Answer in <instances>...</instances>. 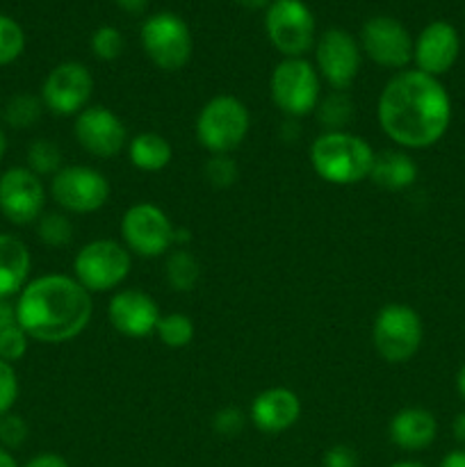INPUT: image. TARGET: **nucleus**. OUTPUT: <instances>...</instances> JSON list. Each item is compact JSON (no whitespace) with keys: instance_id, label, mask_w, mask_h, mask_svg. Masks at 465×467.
<instances>
[{"instance_id":"nucleus-1","label":"nucleus","mask_w":465,"mask_h":467,"mask_svg":"<svg viewBox=\"0 0 465 467\" xmlns=\"http://www.w3.org/2000/svg\"><path fill=\"white\" fill-rule=\"evenodd\" d=\"M378 123L395 144L429 149L447 132L451 100L440 80L422 71H399L378 99Z\"/></svg>"},{"instance_id":"nucleus-2","label":"nucleus","mask_w":465,"mask_h":467,"mask_svg":"<svg viewBox=\"0 0 465 467\" xmlns=\"http://www.w3.org/2000/svg\"><path fill=\"white\" fill-rule=\"evenodd\" d=\"M16 324L27 337L48 345L73 340L91 322V295L64 274H48L27 283L18 295Z\"/></svg>"},{"instance_id":"nucleus-3","label":"nucleus","mask_w":465,"mask_h":467,"mask_svg":"<svg viewBox=\"0 0 465 467\" xmlns=\"http://www.w3.org/2000/svg\"><path fill=\"white\" fill-rule=\"evenodd\" d=\"M374 149L358 135L346 130L324 132L310 146V162L322 181L331 185H356L369 178Z\"/></svg>"},{"instance_id":"nucleus-4","label":"nucleus","mask_w":465,"mask_h":467,"mask_svg":"<svg viewBox=\"0 0 465 467\" xmlns=\"http://www.w3.org/2000/svg\"><path fill=\"white\" fill-rule=\"evenodd\" d=\"M251 128V114L235 96H214L196 117V137L212 155H231L240 149Z\"/></svg>"},{"instance_id":"nucleus-5","label":"nucleus","mask_w":465,"mask_h":467,"mask_svg":"<svg viewBox=\"0 0 465 467\" xmlns=\"http://www.w3.org/2000/svg\"><path fill=\"white\" fill-rule=\"evenodd\" d=\"M422 319L410 306L388 304L372 327V345L388 363H406L422 345Z\"/></svg>"},{"instance_id":"nucleus-6","label":"nucleus","mask_w":465,"mask_h":467,"mask_svg":"<svg viewBox=\"0 0 465 467\" xmlns=\"http://www.w3.org/2000/svg\"><path fill=\"white\" fill-rule=\"evenodd\" d=\"M272 99L285 117L301 119L315 112L322 99L319 73L308 59L285 57L272 73Z\"/></svg>"},{"instance_id":"nucleus-7","label":"nucleus","mask_w":465,"mask_h":467,"mask_svg":"<svg viewBox=\"0 0 465 467\" xmlns=\"http://www.w3.org/2000/svg\"><path fill=\"white\" fill-rule=\"evenodd\" d=\"M141 46L150 62L162 71H181L194 50L190 27L171 12H160L146 18L141 26Z\"/></svg>"},{"instance_id":"nucleus-8","label":"nucleus","mask_w":465,"mask_h":467,"mask_svg":"<svg viewBox=\"0 0 465 467\" xmlns=\"http://www.w3.org/2000/svg\"><path fill=\"white\" fill-rule=\"evenodd\" d=\"M130 254L114 240H94L73 260L76 281L87 292H108L121 285L130 274Z\"/></svg>"},{"instance_id":"nucleus-9","label":"nucleus","mask_w":465,"mask_h":467,"mask_svg":"<svg viewBox=\"0 0 465 467\" xmlns=\"http://www.w3.org/2000/svg\"><path fill=\"white\" fill-rule=\"evenodd\" d=\"M264 32L285 57H304L315 44V16L304 0H272L264 12Z\"/></svg>"},{"instance_id":"nucleus-10","label":"nucleus","mask_w":465,"mask_h":467,"mask_svg":"<svg viewBox=\"0 0 465 467\" xmlns=\"http://www.w3.org/2000/svg\"><path fill=\"white\" fill-rule=\"evenodd\" d=\"M55 203L73 214H89L103 208L109 199V182L91 167H62L50 181Z\"/></svg>"},{"instance_id":"nucleus-11","label":"nucleus","mask_w":465,"mask_h":467,"mask_svg":"<svg viewBox=\"0 0 465 467\" xmlns=\"http://www.w3.org/2000/svg\"><path fill=\"white\" fill-rule=\"evenodd\" d=\"M173 223L167 213L153 203H137L121 219V235L126 249L141 258H160L173 246Z\"/></svg>"},{"instance_id":"nucleus-12","label":"nucleus","mask_w":465,"mask_h":467,"mask_svg":"<svg viewBox=\"0 0 465 467\" xmlns=\"http://www.w3.org/2000/svg\"><path fill=\"white\" fill-rule=\"evenodd\" d=\"M94 91V78L80 62H62L46 76L41 87V103L53 114L71 117L87 108Z\"/></svg>"},{"instance_id":"nucleus-13","label":"nucleus","mask_w":465,"mask_h":467,"mask_svg":"<svg viewBox=\"0 0 465 467\" xmlns=\"http://www.w3.org/2000/svg\"><path fill=\"white\" fill-rule=\"evenodd\" d=\"M315 59L319 78H324L336 91H345L360 71V46L346 30L331 27L317 39Z\"/></svg>"},{"instance_id":"nucleus-14","label":"nucleus","mask_w":465,"mask_h":467,"mask_svg":"<svg viewBox=\"0 0 465 467\" xmlns=\"http://www.w3.org/2000/svg\"><path fill=\"white\" fill-rule=\"evenodd\" d=\"M360 48L372 62L386 68H404L413 59V36L392 16H372L360 30Z\"/></svg>"},{"instance_id":"nucleus-15","label":"nucleus","mask_w":465,"mask_h":467,"mask_svg":"<svg viewBox=\"0 0 465 467\" xmlns=\"http://www.w3.org/2000/svg\"><path fill=\"white\" fill-rule=\"evenodd\" d=\"M44 203V182L30 169L14 167L0 176V213L7 222L27 226L41 217Z\"/></svg>"},{"instance_id":"nucleus-16","label":"nucleus","mask_w":465,"mask_h":467,"mask_svg":"<svg viewBox=\"0 0 465 467\" xmlns=\"http://www.w3.org/2000/svg\"><path fill=\"white\" fill-rule=\"evenodd\" d=\"M73 130H76L78 144L96 158H114V155L121 153L128 140L121 119L103 105L82 109L78 114Z\"/></svg>"},{"instance_id":"nucleus-17","label":"nucleus","mask_w":465,"mask_h":467,"mask_svg":"<svg viewBox=\"0 0 465 467\" xmlns=\"http://www.w3.org/2000/svg\"><path fill=\"white\" fill-rule=\"evenodd\" d=\"M459 50L460 41L456 27L447 21H433L419 32L413 59L418 64V71L438 78L454 67Z\"/></svg>"},{"instance_id":"nucleus-18","label":"nucleus","mask_w":465,"mask_h":467,"mask_svg":"<svg viewBox=\"0 0 465 467\" xmlns=\"http://www.w3.org/2000/svg\"><path fill=\"white\" fill-rule=\"evenodd\" d=\"M109 324L114 331L128 337H146L158 328L160 322V308L141 290H121L109 299Z\"/></svg>"},{"instance_id":"nucleus-19","label":"nucleus","mask_w":465,"mask_h":467,"mask_svg":"<svg viewBox=\"0 0 465 467\" xmlns=\"http://www.w3.org/2000/svg\"><path fill=\"white\" fill-rule=\"evenodd\" d=\"M301 415V401L287 388H269L260 392L251 404V422L255 429L269 436L287 431L294 427Z\"/></svg>"},{"instance_id":"nucleus-20","label":"nucleus","mask_w":465,"mask_h":467,"mask_svg":"<svg viewBox=\"0 0 465 467\" xmlns=\"http://www.w3.org/2000/svg\"><path fill=\"white\" fill-rule=\"evenodd\" d=\"M390 433L392 445L406 451H419L427 450L433 441H436L438 424L429 410L424 409H404L390 420Z\"/></svg>"},{"instance_id":"nucleus-21","label":"nucleus","mask_w":465,"mask_h":467,"mask_svg":"<svg viewBox=\"0 0 465 467\" xmlns=\"http://www.w3.org/2000/svg\"><path fill=\"white\" fill-rule=\"evenodd\" d=\"M30 251L18 237L0 235V299L21 295L30 276Z\"/></svg>"},{"instance_id":"nucleus-22","label":"nucleus","mask_w":465,"mask_h":467,"mask_svg":"<svg viewBox=\"0 0 465 467\" xmlns=\"http://www.w3.org/2000/svg\"><path fill=\"white\" fill-rule=\"evenodd\" d=\"M418 178V164L401 150H381L374 155L369 181L388 192H399L410 187Z\"/></svg>"},{"instance_id":"nucleus-23","label":"nucleus","mask_w":465,"mask_h":467,"mask_svg":"<svg viewBox=\"0 0 465 467\" xmlns=\"http://www.w3.org/2000/svg\"><path fill=\"white\" fill-rule=\"evenodd\" d=\"M128 158H130L132 167L140 171L155 173L169 167L173 149L158 132H141V135L132 137V141L128 144Z\"/></svg>"},{"instance_id":"nucleus-24","label":"nucleus","mask_w":465,"mask_h":467,"mask_svg":"<svg viewBox=\"0 0 465 467\" xmlns=\"http://www.w3.org/2000/svg\"><path fill=\"white\" fill-rule=\"evenodd\" d=\"M315 114H317L319 123L326 128V132L345 130V126H349V121L354 119V103L346 91H333V94L319 99Z\"/></svg>"},{"instance_id":"nucleus-25","label":"nucleus","mask_w":465,"mask_h":467,"mask_svg":"<svg viewBox=\"0 0 465 467\" xmlns=\"http://www.w3.org/2000/svg\"><path fill=\"white\" fill-rule=\"evenodd\" d=\"M164 272H167V281L173 290L190 292L194 290V285L199 283L201 265L187 249H176L169 254Z\"/></svg>"},{"instance_id":"nucleus-26","label":"nucleus","mask_w":465,"mask_h":467,"mask_svg":"<svg viewBox=\"0 0 465 467\" xmlns=\"http://www.w3.org/2000/svg\"><path fill=\"white\" fill-rule=\"evenodd\" d=\"M41 109H44L41 99H36V96H30V94H18L7 100V105H5L3 109V119L7 126L16 128V130H23V128H30L32 123L39 121Z\"/></svg>"},{"instance_id":"nucleus-27","label":"nucleus","mask_w":465,"mask_h":467,"mask_svg":"<svg viewBox=\"0 0 465 467\" xmlns=\"http://www.w3.org/2000/svg\"><path fill=\"white\" fill-rule=\"evenodd\" d=\"M155 333L169 349H182L194 340V322L181 313L164 315V317H160Z\"/></svg>"},{"instance_id":"nucleus-28","label":"nucleus","mask_w":465,"mask_h":467,"mask_svg":"<svg viewBox=\"0 0 465 467\" xmlns=\"http://www.w3.org/2000/svg\"><path fill=\"white\" fill-rule=\"evenodd\" d=\"M27 169L36 176H50L62 169V150L53 140H35L27 149Z\"/></svg>"},{"instance_id":"nucleus-29","label":"nucleus","mask_w":465,"mask_h":467,"mask_svg":"<svg viewBox=\"0 0 465 467\" xmlns=\"http://www.w3.org/2000/svg\"><path fill=\"white\" fill-rule=\"evenodd\" d=\"M36 233H39V240L44 242L46 246L59 249V246H67L68 242L73 240V223L68 222L67 214L46 213L39 217Z\"/></svg>"},{"instance_id":"nucleus-30","label":"nucleus","mask_w":465,"mask_h":467,"mask_svg":"<svg viewBox=\"0 0 465 467\" xmlns=\"http://www.w3.org/2000/svg\"><path fill=\"white\" fill-rule=\"evenodd\" d=\"M23 48H26V35L21 26L14 18L0 14V67L21 57Z\"/></svg>"},{"instance_id":"nucleus-31","label":"nucleus","mask_w":465,"mask_h":467,"mask_svg":"<svg viewBox=\"0 0 465 467\" xmlns=\"http://www.w3.org/2000/svg\"><path fill=\"white\" fill-rule=\"evenodd\" d=\"M123 35L114 26H100L98 30L91 35V50L98 59L103 62H114V59L121 57L123 53Z\"/></svg>"},{"instance_id":"nucleus-32","label":"nucleus","mask_w":465,"mask_h":467,"mask_svg":"<svg viewBox=\"0 0 465 467\" xmlns=\"http://www.w3.org/2000/svg\"><path fill=\"white\" fill-rule=\"evenodd\" d=\"M205 181L212 187H219V190H226V187H232L240 178V171H237L235 160H231V155H212V158L205 162Z\"/></svg>"},{"instance_id":"nucleus-33","label":"nucleus","mask_w":465,"mask_h":467,"mask_svg":"<svg viewBox=\"0 0 465 467\" xmlns=\"http://www.w3.org/2000/svg\"><path fill=\"white\" fill-rule=\"evenodd\" d=\"M27 340L30 337H27V333L18 324L3 328L0 331V360H5L9 365L21 360L27 351Z\"/></svg>"},{"instance_id":"nucleus-34","label":"nucleus","mask_w":465,"mask_h":467,"mask_svg":"<svg viewBox=\"0 0 465 467\" xmlns=\"http://www.w3.org/2000/svg\"><path fill=\"white\" fill-rule=\"evenodd\" d=\"M18 400V377L16 369L9 363L0 360V418L12 413Z\"/></svg>"},{"instance_id":"nucleus-35","label":"nucleus","mask_w":465,"mask_h":467,"mask_svg":"<svg viewBox=\"0 0 465 467\" xmlns=\"http://www.w3.org/2000/svg\"><path fill=\"white\" fill-rule=\"evenodd\" d=\"M246 418L240 409L235 406H226V409L217 410L212 418V429L223 438H237L244 431Z\"/></svg>"},{"instance_id":"nucleus-36","label":"nucleus","mask_w":465,"mask_h":467,"mask_svg":"<svg viewBox=\"0 0 465 467\" xmlns=\"http://www.w3.org/2000/svg\"><path fill=\"white\" fill-rule=\"evenodd\" d=\"M27 438V424L21 415L7 413L0 418V442L9 450H16L26 442Z\"/></svg>"},{"instance_id":"nucleus-37","label":"nucleus","mask_w":465,"mask_h":467,"mask_svg":"<svg viewBox=\"0 0 465 467\" xmlns=\"http://www.w3.org/2000/svg\"><path fill=\"white\" fill-rule=\"evenodd\" d=\"M324 467H358V451L349 445H333L322 459Z\"/></svg>"},{"instance_id":"nucleus-38","label":"nucleus","mask_w":465,"mask_h":467,"mask_svg":"<svg viewBox=\"0 0 465 467\" xmlns=\"http://www.w3.org/2000/svg\"><path fill=\"white\" fill-rule=\"evenodd\" d=\"M26 467H68L67 461L57 454H39L30 461Z\"/></svg>"},{"instance_id":"nucleus-39","label":"nucleus","mask_w":465,"mask_h":467,"mask_svg":"<svg viewBox=\"0 0 465 467\" xmlns=\"http://www.w3.org/2000/svg\"><path fill=\"white\" fill-rule=\"evenodd\" d=\"M16 324V313H14V306L7 304V299H0V331L7 327Z\"/></svg>"},{"instance_id":"nucleus-40","label":"nucleus","mask_w":465,"mask_h":467,"mask_svg":"<svg viewBox=\"0 0 465 467\" xmlns=\"http://www.w3.org/2000/svg\"><path fill=\"white\" fill-rule=\"evenodd\" d=\"M114 5L128 14H141L146 9V5H149V0H114Z\"/></svg>"},{"instance_id":"nucleus-41","label":"nucleus","mask_w":465,"mask_h":467,"mask_svg":"<svg viewBox=\"0 0 465 467\" xmlns=\"http://www.w3.org/2000/svg\"><path fill=\"white\" fill-rule=\"evenodd\" d=\"M440 467H465V450H456L450 451V454L442 459Z\"/></svg>"},{"instance_id":"nucleus-42","label":"nucleus","mask_w":465,"mask_h":467,"mask_svg":"<svg viewBox=\"0 0 465 467\" xmlns=\"http://www.w3.org/2000/svg\"><path fill=\"white\" fill-rule=\"evenodd\" d=\"M454 436H456V441L463 442L465 445V413H460L459 418L454 420Z\"/></svg>"},{"instance_id":"nucleus-43","label":"nucleus","mask_w":465,"mask_h":467,"mask_svg":"<svg viewBox=\"0 0 465 467\" xmlns=\"http://www.w3.org/2000/svg\"><path fill=\"white\" fill-rule=\"evenodd\" d=\"M237 5H242L244 9H263L269 7V0H235Z\"/></svg>"},{"instance_id":"nucleus-44","label":"nucleus","mask_w":465,"mask_h":467,"mask_svg":"<svg viewBox=\"0 0 465 467\" xmlns=\"http://www.w3.org/2000/svg\"><path fill=\"white\" fill-rule=\"evenodd\" d=\"M0 467H18L16 461H14V456L9 454L5 447H0Z\"/></svg>"},{"instance_id":"nucleus-45","label":"nucleus","mask_w":465,"mask_h":467,"mask_svg":"<svg viewBox=\"0 0 465 467\" xmlns=\"http://www.w3.org/2000/svg\"><path fill=\"white\" fill-rule=\"evenodd\" d=\"M456 388H459V395L463 397V401H465V365L460 368L459 377H456Z\"/></svg>"},{"instance_id":"nucleus-46","label":"nucleus","mask_w":465,"mask_h":467,"mask_svg":"<svg viewBox=\"0 0 465 467\" xmlns=\"http://www.w3.org/2000/svg\"><path fill=\"white\" fill-rule=\"evenodd\" d=\"M5 150H7V140H5V135H3V130H0V160H3V155H5Z\"/></svg>"},{"instance_id":"nucleus-47","label":"nucleus","mask_w":465,"mask_h":467,"mask_svg":"<svg viewBox=\"0 0 465 467\" xmlns=\"http://www.w3.org/2000/svg\"><path fill=\"white\" fill-rule=\"evenodd\" d=\"M390 467H424L422 463H413V461H401V463H395Z\"/></svg>"}]
</instances>
